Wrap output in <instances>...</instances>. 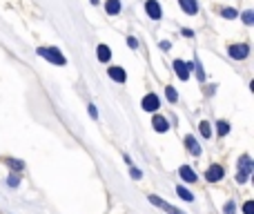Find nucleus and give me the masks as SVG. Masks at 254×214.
Instances as JSON below:
<instances>
[{
  "label": "nucleus",
  "instance_id": "obj_1",
  "mask_svg": "<svg viewBox=\"0 0 254 214\" xmlns=\"http://www.w3.org/2000/svg\"><path fill=\"white\" fill-rule=\"evenodd\" d=\"M38 56H43L45 60H49V62H53V65H65V56H62L58 49H53V47H38Z\"/></svg>",
  "mask_w": 254,
  "mask_h": 214
},
{
  "label": "nucleus",
  "instance_id": "obj_2",
  "mask_svg": "<svg viewBox=\"0 0 254 214\" xmlns=\"http://www.w3.org/2000/svg\"><path fill=\"white\" fill-rule=\"evenodd\" d=\"M239 165H241V172H239V176H236V181H239V183H245V181H248V176H250V172L254 169V163L250 160L248 154H243V156L239 159Z\"/></svg>",
  "mask_w": 254,
  "mask_h": 214
},
{
  "label": "nucleus",
  "instance_id": "obj_3",
  "mask_svg": "<svg viewBox=\"0 0 254 214\" xmlns=\"http://www.w3.org/2000/svg\"><path fill=\"white\" fill-rule=\"evenodd\" d=\"M147 199H150V203H152V205H156V208L165 210V212H167V214H183L181 210H176V208H174V205L165 203V201H163V199H158V196H156V194H150V196H147Z\"/></svg>",
  "mask_w": 254,
  "mask_h": 214
},
{
  "label": "nucleus",
  "instance_id": "obj_4",
  "mask_svg": "<svg viewBox=\"0 0 254 214\" xmlns=\"http://www.w3.org/2000/svg\"><path fill=\"white\" fill-rule=\"evenodd\" d=\"M190 69H192V62H183V60H174V71L181 80L190 78Z\"/></svg>",
  "mask_w": 254,
  "mask_h": 214
},
{
  "label": "nucleus",
  "instance_id": "obj_5",
  "mask_svg": "<svg viewBox=\"0 0 254 214\" xmlns=\"http://www.w3.org/2000/svg\"><path fill=\"white\" fill-rule=\"evenodd\" d=\"M227 54H230L232 58H236V60H243V58H248L250 47L248 45H232V47L227 49Z\"/></svg>",
  "mask_w": 254,
  "mask_h": 214
},
{
  "label": "nucleus",
  "instance_id": "obj_6",
  "mask_svg": "<svg viewBox=\"0 0 254 214\" xmlns=\"http://www.w3.org/2000/svg\"><path fill=\"white\" fill-rule=\"evenodd\" d=\"M143 109L145 111H156L160 107V101H158V96H156V94H147L145 98H143Z\"/></svg>",
  "mask_w": 254,
  "mask_h": 214
},
{
  "label": "nucleus",
  "instance_id": "obj_7",
  "mask_svg": "<svg viewBox=\"0 0 254 214\" xmlns=\"http://www.w3.org/2000/svg\"><path fill=\"white\" fill-rule=\"evenodd\" d=\"M223 174H225V172H223L221 165H209L207 172H205V178H207L209 183H216V181H221V178H223Z\"/></svg>",
  "mask_w": 254,
  "mask_h": 214
},
{
  "label": "nucleus",
  "instance_id": "obj_8",
  "mask_svg": "<svg viewBox=\"0 0 254 214\" xmlns=\"http://www.w3.org/2000/svg\"><path fill=\"white\" fill-rule=\"evenodd\" d=\"M145 9H147V16H150L152 20H158V18H160V4L156 2V0H147Z\"/></svg>",
  "mask_w": 254,
  "mask_h": 214
},
{
  "label": "nucleus",
  "instance_id": "obj_9",
  "mask_svg": "<svg viewBox=\"0 0 254 214\" xmlns=\"http://www.w3.org/2000/svg\"><path fill=\"white\" fill-rule=\"evenodd\" d=\"M107 71H109V78L116 80V83H125L127 80V74H125L123 67H109Z\"/></svg>",
  "mask_w": 254,
  "mask_h": 214
},
{
  "label": "nucleus",
  "instance_id": "obj_10",
  "mask_svg": "<svg viewBox=\"0 0 254 214\" xmlns=\"http://www.w3.org/2000/svg\"><path fill=\"white\" fill-rule=\"evenodd\" d=\"M178 174H181V178L185 183H194L196 181V174H194V169H192L190 165H181V167H178Z\"/></svg>",
  "mask_w": 254,
  "mask_h": 214
},
{
  "label": "nucleus",
  "instance_id": "obj_11",
  "mask_svg": "<svg viewBox=\"0 0 254 214\" xmlns=\"http://www.w3.org/2000/svg\"><path fill=\"white\" fill-rule=\"evenodd\" d=\"M185 147H187V150H190V154L201 156V145H199V143H196V138H194V136H190V134H187V136H185Z\"/></svg>",
  "mask_w": 254,
  "mask_h": 214
},
{
  "label": "nucleus",
  "instance_id": "obj_12",
  "mask_svg": "<svg viewBox=\"0 0 254 214\" xmlns=\"http://www.w3.org/2000/svg\"><path fill=\"white\" fill-rule=\"evenodd\" d=\"M152 125H154L156 132H167L169 129V123L165 116H154V118H152Z\"/></svg>",
  "mask_w": 254,
  "mask_h": 214
},
{
  "label": "nucleus",
  "instance_id": "obj_13",
  "mask_svg": "<svg viewBox=\"0 0 254 214\" xmlns=\"http://www.w3.org/2000/svg\"><path fill=\"white\" fill-rule=\"evenodd\" d=\"M178 2H181L183 11L190 13V16H194V13L199 11V4H196V0H178Z\"/></svg>",
  "mask_w": 254,
  "mask_h": 214
},
{
  "label": "nucleus",
  "instance_id": "obj_14",
  "mask_svg": "<svg viewBox=\"0 0 254 214\" xmlns=\"http://www.w3.org/2000/svg\"><path fill=\"white\" fill-rule=\"evenodd\" d=\"M96 54H98V60H102V62H107L111 58V49L107 47V45H98Z\"/></svg>",
  "mask_w": 254,
  "mask_h": 214
},
{
  "label": "nucleus",
  "instance_id": "obj_15",
  "mask_svg": "<svg viewBox=\"0 0 254 214\" xmlns=\"http://www.w3.org/2000/svg\"><path fill=\"white\" fill-rule=\"evenodd\" d=\"M105 11H107V13H111V16H116V13L120 11V2H118V0H107Z\"/></svg>",
  "mask_w": 254,
  "mask_h": 214
},
{
  "label": "nucleus",
  "instance_id": "obj_16",
  "mask_svg": "<svg viewBox=\"0 0 254 214\" xmlns=\"http://www.w3.org/2000/svg\"><path fill=\"white\" fill-rule=\"evenodd\" d=\"M4 163H7L11 169H16V172H20V169L25 167V165H22V160H18V159H4Z\"/></svg>",
  "mask_w": 254,
  "mask_h": 214
},
{
  "label": "nucleus",
  "instance_id": "obj_17",
  "mask_svg": "<svg viewBox=\"0 0 254 214\" xmlns=\"http://www.w3.org/2000/svg\"><path fill=\"white\" fill-rule=\"evenodd\" d=\"M176 194L181 196L183 201H194V196H192V192H187L183 185H178V187H176Z\"/></svg>",
  "mask_w": 254,
  "mask_h": 214
},
{
  "label": "nucleus",
  "instance_id": "obj_18",
  "mask_svg": "<svg viewBox=\"0 0 254 214\" xmlns=\"http://www.w3.org/2000/svg\"><path fill=\"white\" fill-rule=\"evenodd\" d=\"M199 129H201V134H203V138H209V136H212V129H209V123H207V120H201Z\"/></svg>",
  "mask_w": 254,
  "mask_h": 214
},
{
  "label": "nucleus",
  "instance_id": "obj_19",
  "mask_svg": "<svg viewBox=\"0 0 254 214\" xmlns=\"http://www.w3.org/2000/svg\"><path fill=\"white\" fill-rule=\"evenodd\" d=\"M216 132H218V136H225V134L230 132V123H225V120H218Z\"/></svg>",
  "mask_w": 254,
  "mask_h": 214
},
{
  "label": "nucleus",
  "instance_id": "obj_20",
  "mask_svg": "<svg viewBox=\"0 0 254 214\" xmlns=\"http://www.w3.org/2000/svg\"><path fill=\"white\" fill-rule=\"evenodd\" d=\"M165 96H167L169 103H176L178 101V94H176V89H174V87H165Z\"/></svg>",
  "mask_w": 254,
  "mask_h": 214
},
{
  "label": "nucleus",
  "instance_id": "obj_21",
  "mask_svg": "<svg viewBox=\"0 0 254 214\" xmlns=\"http://www.w3.org/2000/svg\"><path fill=\"white\" fill-rule=\"evenodd\" d=\"M221 16L227 18V20H234V18H236V9H230V7L221 9Z\"/></svg>",
  "mask_w": 254,
  "mask_h": 214
},
{
  "label": "nucleus",
  "instance_id": "obj_22",
  "mask_svg": "<svg viewBox=\"0 0 254 214\" xmlns=\"http://www.w3.org/2000/svg\"><path fill=\"white\" fill-rule=\"evenodd\" d=\"M243 22H245V25H252V22H254V11H245L243 13Z\"/></svg>",
  "mask_w": 254,
  "mask_h": 214
},
{
  "label": "nucleus",
  "instance_id": "obj_23",
  "mask_svg": "<svg viewBox=\"0 0 254 214\" xmlns=\"http://www.w3.org/2000/svg\"><path fill=\"white\" fill-rule=\"evenodd\" d=\"M243 214H254V203H252V201H245V205H243Z\"/></svg>",
  "mask_w": 254,
  "mask_h": 214
},
{
  "label": "nucleus",
  "instance_id": "obj_24",
  "mask_svg": "<svg viewBox=\"0 0 254 214\" xmlns=\"http://www.w3.org/2000/svg\"><path fill=\"white\" fill-rule=\"evenodd\" d=\"M7 183H9V185H11V187H18V176H16V174H9Z\"/></svg>",
  "mask_w": 254,
  "mask_h": 214
},
{
  "label": "nucleus",
  "instance_id": "obj_25",
  "mask_svg": "<svg viewBox=\"0 0 254 214\" xmlns=\"http://www.w3.org/2000/svg\"><path fill=\"white\" fill-rule=\"evenodd\" d=\"M89 116H92V118H96V116H98V109H96V105H94V103L89 105Z\"/></svg>",
  "mask_w": 254,
  "mask_h": 214
},
{
  "label": "nucleus",
  "instance_id": "obj_26",
  "mask_svg": "<svg viewBox=\"0 0 254 214\" xmlns=\"http://www.w3.org/2000/svg\"><path fill=\"white\" fill-rule=\"evenodd\" d=\"M158 47H160V49H163V52H167V49H169V47H172V45H169V43H167V40H160V43H158Z\"/></svg>",
  "mask_w": 254,
  "mask_h": 214
},
{
  "label": "nucleus",
  "instance_id": "obj_27",
  "mask_svg": "<svg viewBox=\"0 0 254 214\" xmlns=\"http://www.w3.org/2000/svg\"><path fill=\"white\" fill-rule=\"evenodd\" d=\"M225 214H234V203H232V201L225 205Z\"/></svg>",
  "mask_w": 254,
  "mask_h": 214
},
{
  "label": "nucleus",
  "instance_id": "obj_28",
  "mask_svg": "<svg viewBox=\"0 0 254 214\" xmlns=\"http://www.w3.org/2000/svg\"><path fill=\"white\" fill-rule=\"evenodd\" d=\"M132 176H134V178H141V176H143V172H141L138 167H132Z\"/></svg>",
  "mask_w": 254,
  "mask_h": 214
},
{
  "label": "nucleus",
  "instance_id": "obj_29",
  "mask_svg": "<svg viewBox=\"0 0 254 214\" xmlns=\"http://www.w3.org/2000/svg\"><path fill=\"white\" fill-rule=\"evenodd\" d=\"M127 45H129V47H138V40H136V38H132V36H129V38H127Z\"/></svg>",
  "mask_w": 254,
  "mask_h": 214
},
{
  "label": "nucleus",
  "instance_id": "obj_30",
  "mask_svg": "<svg viewBox=\"0 0 254 214\" xmlns=\"http://www.w3.org/2000/svg\"><path fill=\"white\" fill-rule=\"evenodd\" d=\"M183 36H185V38H192V36H194V31H192V29H183Z\"/></svg>",
  "mask_w": 254,
  "mask_h": 214
}]
</instances>
